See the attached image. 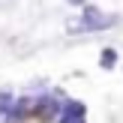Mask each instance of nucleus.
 <instances>
[{
  "label": "nucleus",
  "mask_w": 123,
  "mask_h": 123,
  "mask_svg": "<svg viewBox=\"0 0 123 123\" xmlns=\"http://www.w3.org/2000/svg\"><path fill=\"white\" fill-rule=\"evenodd\" d=\"M66 30H69V33H87L81 18H69V21H66Z\"/></svg>",
  "instance_id": "423d86ee"
},
{
  "label": "nucleus",
  "mask_w": 123,
  "mask_h": 123,
  "mask_svg": "<svg viewBox=\"0 0 123 123\" xmlns=\"http://www.w3.org/2000/svg\"><path fill=\"white\" fill-rule=\"evenodd\" d=\"M69 3H72V6H84V0H69Z\"/></svg>",
  "instance_id": "0eeeda50"
},
{
  "label": "nucleus",
  "mask_w": 123,
  "mask_h": 123,
  "mask_svg": "<svg viewBox=\"0 0 123 123\" xmlns=\"http://www.w3.org/2000/svg\"><path fill=\"white\" fill-rule=\"evenodd\" d=\"M114 63H117V51H114V48H102L99 66H102V69H114Z\"/></svg>",
  "instance_id": "39448f33"
},
{
  "label": "nucleus",
  "mask_w": 123,
  "mask_h": 123,
  "mask_svg": "<svg viewBox=\"0 0 123 123\" xmlns=\"http://www.w3.org/2000/svg\"><path fill=\"white\" fill-rule=\"evenodd\" d=\"M60 108H63V105H57L51 96H39L36 105H33V117H39V120H54V117L60 114Z\"/></svg>",
  "instance_id": "7ed1b4c3"
},
{
  "label": "nucleus",
  "mask_w": 123,
  "mask_h": 123,
  "mask_svg": "<svg viewBox=\"0 0 123 123\" xmlns=\"http://www.w3.org/2000/svg\"><path fill=\"white\" fill-rule=\"evenodd\" d=\"M84 114H87V105L78 102V99H72V102H66V105L60 108L57 123H84Z\"/></svg>",
  "instance_id": "f03ea898"
},
{
  "label": "nucleus",
  "mask_w": 123,
  "mask_h": 123,
  "mask_svg": "<svg viewBox=\"0 0 123 123\" xmlns=\"http://www.w3.org/2000/svg\"><path fill=\"white\" fill-rule=\"evenodd\" d=\"M33 105H36V99H30V96H24V99H15V102L9 105V111H6V120H9V123H15V120L30 117V114H33Z\"/></svg>",
  "instance_id": "20e7f679"
},
{
  "label": "nucleus",
  "mask_w": 123,
  "mask_h": 123,
  "mask_svg": "<svg viewBox=\"0 0 123 123\" xmlns=\"http://www.w3.org/2000/svg\"><path fill=\"white\" fill-rule=\"evenodd\" d=\"M81 21L87 33H99V30L114 27V15L111 12H102L99 6H81Z\"/></svg>",
  "instance_id": "f257e3e1"
}]
</instances>
